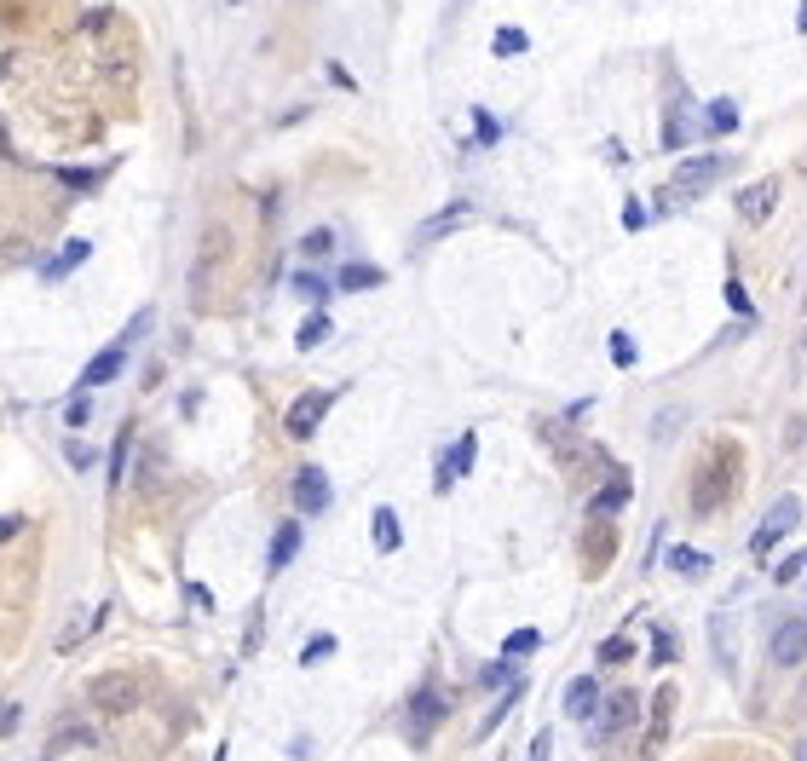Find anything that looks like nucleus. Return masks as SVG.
Segmentation results:
<instances>
[{
    "mask_svg": "<svg viewBox=\"0 0 807 761\" xmlns=\"http://www.w3.org/2000/svg\"><path fill=\"white\" fill-rule=\"evenodd\" d=\"M796 520H802V496H778L773 508H767L762 531L750 536V554H755V560H767V554H773V543H778V536H785V531H796Z\"/></svg>",
    "mask_w": 807,
    "mask_h": 761,
    "instance_id": "2",
    "label": "nucleus"
},
{
    "mask_svg": "<svg viewBox=\"0 0 807 761\" xmlns=\"http://www.w3.org/2000/svg\"><path fill=\"white\" fill-rule=\"evenodd\" d=\"M398 543H404V531H398V513H393V508H375V548H381V554H393Z\"/></svg>",
    "mask_w": 807,
    "mask_h": 761,
    "instance_id": "20",
    "label": "nucleus"
},
{
    "mask_svg": "<svg viewBox=\"0 0 807 761\" xmlns=\"http://www.w3.org/2000/svg\"><path fill=\"white\" fill-rule=\"evenodd\" d=\"M687 133H692V121H687V104H669V127H664V151H681V144H687Z\"/></svg>",
    "mask_w": 807,
    "mask_h": 761,
    "instance_id": "25",
    "label": "nucleus"
},
{
    "mask_svg": "<svg viewBox=\"0 0 807 761\" xmlns=\"http://www.w3.org/2000/svg\"><path fill=\"white\" fill-rule=\"evenodd\" d=\"M58 179H64L69 191H93V174H87V168H58Z\"/></svg>",
    "mask_w": 807,
    "mask_h": 761,
    "instance_id": "34",
    "label": "nucleus"
},
{
    "mask_svg": "<svg viewBox=\"0 0 807 761\" xmlns=\"http://www.w3.org/2000/svg\"><path fill=\"white\" fill-rule=\"evenodd\" d=\"M773 196H778L773 179H762V185H744V191H738V214H744V219H767V214H773Z\"/></svg>",
    "mask_w": 807,
    "mask_h": 761,
    "instance_id": "13",
    "label": "nucleus"
},
{
    "mask_svg": "<svg viewBox=\"0 0 807 761\" xmlns=\"http://www.w3.org/2000/svg\"><path fill=\"white\" fill-rule=\"evenodd\" d=\"M802 566H807V554H790V560H778V583H796V577H802Z\"/></svg>",
    "mask_w": 807,
    "mask_h": 761,
    "instance_id": "35",
    "label": "nucleus"
},
{
    "mask_svg": "<svg viewBox=\"0 0 807 761\" xmlns=\"http://www.w3.org/2000/svg\"><path fill=\"white\" fill-rule=\"evenodd\" d=\"M629 502V479H617V485H606L600 496H594V513H611V508H623Z\"/></svg>",
    "mask_w": 807,
    "mask_h": 761,
    "instance_id": "30",
    "label": "nucleus"
},
{
    "mask_svg": "<svg viewBox=\"0 0 807 761\" xmlns=\"http://www.w3.org/2000/svg\"><path fill=\"white\" fill-rule=\"evenodd\" d=\"M548 744H554V739H548V732H536V744H531V756H525V761H548Z\"/></svg>",
    "mask_w": 807,
    "mask_h": 761,
    "instance_id": "41",
    "label": "nucleus"
},
{
    "mask_svg": "<svg viewBox=\"0 0 807 761\" xmlns=\"http://www.w3.org/2000/svg\"><path fill=\"white\" fill-rule=\"evenodd\" d=\"M675 652H681L675 629H657V634H652V664H675Z\"/></svg>",
    "mask_w": 807,
    "mask_h": 761,
    "instance_id": "29",
    "label": "nucleus"
},
{
    "mask_svg": "<svg viewBox=\"0 0 807 761\" xmlns=\"http://www.w3.org/2000/svg\"><path fill=\"white\" fill-rule=\"evenodd\" d=\"M727 174V156H687V162L675 168V174H669V196H698V191H709L715 185V179Z\"/></svg>",
    "mask_w": 807,
    "mask_h": 761,
    "instance_id": "1",
    "label": "nucleus"
},
{
    "mask_svg": "<svg viewBox=\"0 0 807 761\" xmlns=\"http://www.w3.org/2000/svg\"><path fill=\"white\" fill-rule=\"evenodd\" d=\"M121 364H127V347H104L99 358L81 370V387H104V380H116L121 375Z\"/></svg>",
    "mask_w": 807,
    "mask_h": 761,
    "instance_id": "11",
    "label": "nucleus"
},
{
    "mask_svg": "<svg viewBox=\"0 0 807 761\" xmlns=\"http://www.w3.org/2000/svg\"><path fill=\"white\" fill-rule=\"evenodd\" d=\"M473 214V208L468 202H456V208H444V214H433V219H427V225L421 231H415V242H433V237H444V231L450 225H461V219H468Z\"/></svg>",
    "mask_w": 807,
    "mask_h": 761,
    "instance_id": "18",
    "label": "nucleus"
},
{
    "mask_svg": "<svg viewBox=\"0 0 807 761\" xmlns=\"http://www.w3.org/2000/svg\"><path fill=\"white\" fill-rule=\"evenodd\" d=\"M525 46H531V35H525V29H496V41H491V53H496V58H519V53H525Z\"/></svg>",
    "mask_w": 807,
    "mask_h": 761,
    "instance_id": "26",
    "label": "nucleus"
},
{
    "mask_svg": "<svg viewBox=\"0 0 807 761\" xmlns=\"http://www.w3.org/2000/svg\"><path fill=\"white\" fill-rule=\"evenodd\" d=\"M738 127V110H732V98H715V104L704 110V133H732Z\"/></svg>",
    "mask_w": 807,
    "mask_h": 761,
    "instance_id": "22",
    "label": "nucleus"
},
{
    "mask_svg": "<svg viewBox=\"0 0 807 761\" xmlns=\"http://www.w3.org/2000/svg\"><path fill=\"white\" fill-rule=\"evenodd\" d=\"M18 721H23V709H18V704L0 709V739H6V732H18Z\"/></svg>",
    "mask_w": 807,
    "mask_h": 761,
    "instance_id": "39",
    "label": "nucleus"
},
{
    "mask_svg": "<svg viewBox=\"0 0 807 761\" xmlns=\"http://www.w3.org/2000/svg\"><path fill=\"white\" fill-rule=\"evenodd\" d=\"M335 289H346V294H363V289H381V266H340V277H335Z\"/></svg>",
    "mask_w": 807,
    "mask_h": 761,
    "instance_id": "17",
    "label": "nucleus"
},
{
    "mask_svg": "<svg viewBox=\"0 0 807 761\" xmlns=\"http://www.w3.org/2000/svg\"><path fill=\"white\" fill-rule=\"evenodd\" d=\"M623 658H629V641H623V634H617V641H606V646H600V664H623Z\"/></svg>",
    "mask_w": 807,
    "mask_h": 761,
    "instance_id": "37",
    "label": "nucleus"
},
{
    "mask_svg": "<svg viewBox=\"0 0 807 761\" xmlns=\"http://www.w3.org/2000/svg\"><path fill=\"white\" fill-rule=\"evenodd\" d=\"M329 404H335V392H323V387H317V392H300V398L289 404V421H283V427H289V438H312L317 427H323Z\"/></svg>",
    "mask_w": 807,
    "mask_h": 761,
    "instance_id": "4",
    "label": "nucleus"
},
{
    "mask_svg": "<svg viewBox=\"0 0 807 761\" xmlns=\"http://www.w3.org/2000/svg\"><path fill=\"white\" fill-rule=\"evenodd\" d=\"M144 698V686L133 681V675H93L87 681V704L110 709V716H121V709H133Z\"/></svg>",
    "mask_w": 807,
    "mask_h": 761,
    "instance_id": "3",
    "label": "nucleus"
},
{
    "mask_svg": "<svg viewBox=\"0 0 807 761\" xmlns=\"http://www.w3.org/2000/svg\"><path fill=\"white\" fill-rule=\"evenodd\" d=\"M669 566H675L681 577H704L709 566H715V560H709V554H698V548H669Z\"/></svg>",
    "mask_w": 807,
    "mask_h": 761,
    "instance_id": "23",
    "label": "nucleus"
},
{
    "mask_svg": "<svg viewBox=\"0 0 807 761\" xmlns=\"http://www.w3.org/2000/svg\"><path fill=\"white\" fill-rule=\"evenodd\" d=\"M473 127H479V139H485V144H491V139H496V133H502V127H496V121H491V116H485V110H473Z\"/></svg>",
    "mask_w": 807,
    "mask_h": 761,
    "instance_id": "40",
    "label": "nucleus"
},
{
    "mask_svg": "<svg viewBox=\"0 0 807 761\" xmlns=\"http://www.w3.org/2000/svg\"><path fill=\"white\" fill-rule=\"evenodd\" d=\"M634 358H640V352H634V340H629V335H623V329H617V335H611V364H623V370H629Z\"/></svg>",
    "mask_w": 807,
    "mask_h": 761,
    "instance_id": "33",
    "label": "nucleus"
},
{
    "mask_svg": "<svg viewBox=\"0 0 807 761\" xmlns=\"http://www.w3.org/2000/svg\"><path fill=\"white\" fill-rule=\"evenodd\" d=\"M300 249H306V254H329V249H335V237H329V231H312Z\"/></svg>",
    "mask_w": 807,
    "mask_h": 761,
    "instance_id": "38",
    "label": "nucleus"
},
{
    "mask_svg": "<svg viewBox=\"0 0 807 761\" xmlns=\"http://www.w3.org/2000/svg\"><path fill=\"white\" fill-rule=\"evenodd\" d=\"M438 721H444V698H438V692H415V704H410V739H427Z\"/></svg>",
    "mask_w": 807,
    "mask_h": 761,
    "instance_id": "9",
    "label": "nucleus"
},
{
    "mask_svg": "<svg viewBox=\"0 0 807 761\" xmlns=\"http://www.w3.org/2000/svg\"><path fill=\"white\" fill-rule=\"evenodd\" d=\"M606 721H600V732H617V727H629L634 721V692H617V698H606Z\"/></svg>",
    "mask_w": 807,
    "mask_h": 761,
    "instance_id": "24",
    "label": "nucleus"
},
{
    "mask_svg": "<svg viewBox=\"0 0 807 761\" xmlns=\"http://www.w3.org/2000/svg\"><path fill=\"white\" fill-rule=\"evenodd\" d=\"M473 456H479V433H461L456 445L444 450V462H438V490H450V485H456V479L473 468Z\"/></svg>",
    "mask_w": 807,
    "mask_h": 761,
    "instance_id": "5",
    "label": "nucleus"
},
{
    "mask_svg": "<svg viewBox=\"0 0 807 761\" xmlns=\"http://www.w3.org/2000/svg\"><path fill=\"white\" fill-rule=\"evenodd\" d=\"M18 525H23L18 513H0V543H6V536H18Z\"/></svg>",
    "mask_w": 807,
    "mask_h": 761,
    "instance_id": "42",
    "label": "nucleus"
},
{
    "mask_svg": "<svg viewBox=\"0 0 807 761\" xmlns=\"http://www.w3.org/2000/svg\"><path fill=\"white\" fill-rule=\"evenodd\" d=\"M295 554H300V520H283L277 536H272V571H283Z\"/></svg>",
    "mask_w": 807,
    "mask_h": 761,
    "instance_id": "16",
    "label": "nucleus"
},
{
    "mask_svg": "<svg viewBox=\"0 0 807 761\" xmlns=\"http://www.w3.org/2000/svg\"><path fill=\"white\" fill-rule=\"evenodd\" d=\"M335 652V634H317V641H306V652H300V664H323V658Z\"/></svg>",
    "mask_w": 807,
    "mask_h": 761,
    "instance_id": "32",
    "label": "nucleus"
},
{
    "mask_svg": "<svg viewBox=\"0 0 807 761\" xmlns=\"http://www.w3.org/2000/svg\"><path fill=\"white\" fill-rule=\"evenodd\" d=\"M329 335H335V329H329V317H323V312H312V317H306V323H300L295 347H300V352H317V347H323Z\"/></svg>",
    "mask_w": 807,
    "mask_h": 761,
    "instance_id": "21",
    "label": "nucleus"
},
{
    "mask_svg": "<svg viewBox=\"0 0 807 761\" xmlns=\"http://www.w3.org/2000/svg\"><path fill=\"white\" fill-rule=\"evenodd\" d=\"M715 658H721V675H738V646H732V611H715Z\"/></svg>",
    "mask_w": 807,
    "mask_h": 761,
    "instance_id": "15",
    "label": "nucleus"
},
{
    "mask_svg": "<svg viewBox=\"0 0 807 761\" xmlns=\"http://www.w3.org/2000/svg\"><path fill=\"white\" fill-rule=\"evenodd\" d=\"M796 23H802V35H807V0H802V12H796Z\"/></svg>",
    "mask_w": 807,
    "mask_h": 761,
    "instance_id": "43",
    "label": "nucleus"
},
{
    "mask_svg": "<svg viewBox=\"0 0 807 761\" xmlns=\"http://www.w3.org/2000/svg\"><path fill=\"white\" fill-rule=\"evenodd\" d=\"M99 623H104V606H81V611H76V618H69V623H64V634H58V652H76V646H81V641H87V634H93V629H99Z\"/></svg>",
    "mask_w": 807,
    "mask_h": 761,
    "instance_id": "10",
    "label": "nucleus"
},
{
    "mask_svg": "<svg viewBox=\"0 0 807 761\" xmlns=\"http://www.w3.org/2000/svg\"><path fill=\"white\" fill-rule=\"evenodd\" d=\"M536 646H542V634H536V629H513L502 641V658H525V652H536Z\"/></svg>",
    "mask_w": 807,
    "mask_h": 761,
    "instance_id": "27",
    "label": "nucleus"
},
{
    "mask_svg": "<svg viewBox=\"0 0 807 761\" xmlns=\"http://www.w3.org/2000/svg\"><path fill=\"white\" fill-rule=\"evenodd\" d=\"M87 254H93V242H87V237H69V242H64V254L41 266V272H46V283H58V277H69V272H76L81 260H87Z\"/></svg>",
    "mask_w": 807,
    "mask_h": 761,
    "instance_id": "14",
    "label": "nucleus"
},
{
    "mask_svg": "<svg viewBox=\"0 0 807 761\" xmlns=\"http://www.w3.org/2000/svg\"><path fill=\"white\" fill-rule=\"evenodd\" d=\"M225 249H231V242H225V231H208V237H202L197 272H191V289H197V294H208V289H214V272H219V260H225Z\"/></svg>",
    "mask_w": 807,
    "mask_h": 761,
    "instance_id": "6",
    "label": "nucleus"
},
{
    "mask_svg": "<svg viewBox=\"0 0 807 761\" xmlns=\"http://www.w3.org/2000/svg\"><path fill=\"white\" fill-rule=\"evenodd\" d=\"M802 658H807V623H802V618H790L785 629L773 634V664H785V669H790V664H802Z\"/></svg>",
    "mask_w": 807,
    "mask_h": 761,
    "instance_id": "8",
    "label": "nucleus"
},
{
    "mask_svg": "<svg viewBox=\"0 0 807 761\" xmlns=\"http://www.w3.org/2000/svg\"><path fill=\"white\" fill-rule=\"evenodd\" d=\"M669 704H675V692H657L652 698V739H646V756H657V744H664V732H669Z\"/></svg>",
    "mask_w": 807,
    "mask_h": 761,
    "instance_id": "19",
    "label": "nucleus"
},
{
    "mask_svg": "<svg viewBox=\"0 0 807 761\" xmlns=\"http://www.w3.org/2000/svg\"><path fill=\"white\" fill-rule=\"evenodd\" d=\"M594 704H600V681H594V675H577V681L566 686V709H571L577 721H589Z\"/></svg>",
    "mask_w": 807,
    "mask_h": 761,
    "instance_id": "12",
    "label": "nucleus"
},
{
    "mask_svg": "<svg viewBox=\"0 0 807 761\" xmlns=\"http://www.w3.org/2000/svg\"><path fill=\"white\" fill-rule=\"evenodd\" d=\"M295 289L306 294V300H329V289H335V283H323V277H312V272H300V277H295Z\"/></svg>",
    "mask_w": 807,
    "mask_h": 761,
    "instance_id": "31",
    "label": "nucleus"
},
{
    "mask_svg": "<svg viewBox=\"0 0 807 761\" xmlns=\"http://www.w3.org/2000/svg\"><path fill=\"white\" fill-rule=\"evenodd\" d=\"M127 450H133V433H121L116 450H110V485H121V479H127Z\"/></svg>",
    "mask_w": 807,
    "mask_h": 761,
    "instance_id": "28",
    "label": "nucleus"
},
{
    "mask_svg": "<svg viewBox=\"0 0 807 761\" xmlns=\"http://www.w3.org/2000/svg\"><path fill=\"white\" fill-rule=\"evenodd\" d=\"M295 508H300V513H323V508H329V479H323V468H300V473H295Z\"/></svg>",
    "mask_w": 807,
    "mask_h": 761,
    "instance_id": "7",
    "label": "nucleus"
},
{
    "mask_svg": "<svg viewBox=\"0 0 807 761\" xmlns=\"http://www.w3.org/2000/svg\"><path fill=\"white\" fill-rule=\"evenodd\" d=\"M64 456H69V468H93V450L81 445V438H69V445H64Z\"/></svg>",
    "mask_w": 807,
    "mask_h": 761,
    "instance_id": "36",
    "label": "nucleus"
}]
</instances>
